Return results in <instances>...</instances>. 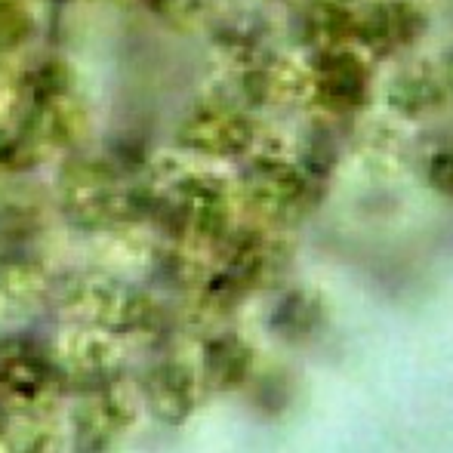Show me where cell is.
Here are the masks:
<instances>
[{"mask_svg":"<svg viewBox=\"0 0 453 453\" xmlns=\"http://www.w3.org/2000/svg\"><path fill=\"white\" fill-rule=\"evenodd\" d=\"M65 197L74 203V210L84 216H108L118 203V185L114 176L99 164H74L65 173Z\"/></svg>","mask_w":453,"mask_h":453,"instance_id":"1","label":"cell"},{"mask_svg":"<svg viewBox=\"0 0 453 453\" xmlns=\"http://www.w3.org/2000/svg\"><path fill=\"white\" fill-rule=\"evenodd\" d=\"M182 139L197 151H228L241 145L244 124H241L238 114L226 111V108H203V111H195L185 120Z\"/></svg>","mask_w":453,"mask_h":453,"instance_id":"2","label":"cell"},{"mask_svg":"<svg viewBox=\"0 0 453 453\" xmlns=\"http://www.w3.org/2000/svg\"><path fill=\"white\" fill-rule=\"evenodd\" d=\"M37 35V12L31 0H0V53L28 47Z\"/></svg>","mask_w":453,"mask_h":453,"instance_id":"3","label":"cell"},{"mask_svg":"<svg viewBox=\"0 0 453 453\" xmlns=\"http://www.w3.org/2000/svg\"><path fill=\"white\" fill-rule=\"evenodd\" d=\"M25 108H28V87H25V78L0 72V130H6L12 120H22Z\"/></svg>","mask_w":453,"mask_h":453,"instance_id":"4","label":"cell"}]
</instances>
